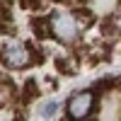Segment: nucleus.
Returning <instances> with one entry per match:
<instances>
[{
	"mask_svg": "<svg viewBox=\"0 0 121 121\" xmlns=\"http://www.w3.org/2000/svg\"><path fill=\"white\" fill-rule=\"evenodd\" d=\"M97 107V95L92 90H75L65 99V116L68 121H87L95 114Z\"/></svg>",
	"mask_w": 121,
	"mask_h": 121,
	"instance_id": "3",
	"label": "nucleus"
},
{
	"mask_svg": "<svg viewBox=\"0 0 121 121\" xmlns=\"http://www.w3.org/2000/svg\"><path fill=\"white\" fill-rule=\"evenodd\" d=\"M36 112H39V116H41V119L48 121V119L56 116V112H58V102H56V99H44V102H39Z\"/></svg>",
	"mask_w": 121,
	"mask_h": 121,
	"instance_id": "5",
	"label": "nucleus"
},
{
	"mask_svg": "<svg viewBox=\"0 0 121 121\" xmlns=\"http://www.w3.org/2000/svg\"><path fill=\"white\" fill-rule=\"evenodd\" d=\"M17 97L15 92V85L10 82V80H0V109L7 107V104H12V99Z\"/></svg>",
	"mask_w": 121,
	"mask_h": 121,
	"instance_id": "4",
	"label": "nucleus"
},
{
	"mask_svg": "<svg viewBox=\"0 0 121 121\" xmlns=\"http://www.w3.org/2000/svg\"><path fill=\"white\" fill-rule=\"evenodd\" d=\"M0 63L7 70H24L36 63V53L29 44L19 41V39H7L0 46Z\"/></svg>",
	"mask_w": 121,
	"mask_h": 121,
	"instance_id": "2",
	"label": "nucleus"
},
{
	"mask_svg": "<svg viewBox=\"0 0 121 121\" xmlns=\"http://www.w3.org/2000/svg\"><path fill=\"white\" fill-rule=\"evenodd\" d=\"M46 32L51 39H56V41L60 46H73L78 44V39H80V22H78V15L75 12H70V10H53L51 15L46 17Z\"/></svg>",
	"mask_w": 121,
	"mask_h": 121,
	"instance_id": "1",
	"label": "nucleus"
},
{
	"mask_svg": "<svg viewBox=\"0 0 121 121\" xmlns=\"http://www.w3.org/2000/svg\"><path fill=\"white\" fill-rule=\"evenodd\" d=\"M119 121H121V112H119Z\"/></svg>",
	"mask_w": 121,
	"mask_h": 121,
	"instance_id": "6",
	"label": "nucleus"
}]
</instances>
